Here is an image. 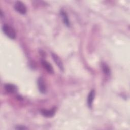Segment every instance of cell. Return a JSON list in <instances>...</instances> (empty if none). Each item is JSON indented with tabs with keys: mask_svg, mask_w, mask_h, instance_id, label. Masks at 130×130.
<instances>
[{
	"mask_svg": "<svg viewBox=\"0 0 130 130\" xmlns=\"http://www.w3.org/2000/svg\"><path fill=\"white\" fill-rule=\"evenodd\" d=\"M95 97V91L94 90H91L88 93L87 98V104L88 107L89 108H91L92 106L93 101Z\"/></svg>",
	"mask_w": 130,
	"mask_h": 130,
	"instance_id": "5",
	"label": "cell"
},
{
	"mask_svg": "<svg viewBox=\"0 0 130 130\" xmlns=\"http://www.w3.org/2000/svg\"><path fill=\"white\" fill-rule=\"evenodd\" d=\"M16 129H27L26 127H24L23 126H22V125H19V126H18L17 127H16Z\"/></svg>",
	"mask_w": 130,
	"mask_h": 130,
	"instance_id": "11",
	"label": "cell"
},
{
	"mask_svg": "<svg viewBox=\"0 0 130 130\" xmlns=\"http://www.w3.org/2000/svg\"><path fill=\"white\" fill-rule=\"evenodd\" d=\"M2 30L4 33L11 39L13 40L16 38V31L11 26L7 24H4L2 26Z\"/></svg>",
	"mask_w": 130,
	"mask_h": 130,
	"instance_id": "1",
	"label": "cell"
},
{
	"mask_svg": "<svg viewBox=\"0 0 130 130\" xmlns=\"http://www.w3.org/2000/svg\"><path fill=\"white\" fill-rule=\"evenodd\" d=\"M102 68L103 72L106 75H109L110 74V69L109 66L105 63H102Z\"/></svg>",
	"mask_w": 130,
	"mask_h": 130,
	"instance_id": "10",
	"label": "cell"
},
{
	"mask_svg": "<svg viewBox=\"0 0 130 130\" xmlns=\"http://www.w3.org/2000/svg\"><path fill=\"white\" fill-rule=\"evenodd\" d=\"M51 56L52 58L54 60V62L57 66V67L59 68V69L62 71H63L64 70V67H63V64L62 63V61H61V59L59 58V57L56 55V54L54 53H51Z\"/></svg>",
	"mask_w": 130,
	"mask_h": 130,
	"instance_id": "3",
	"label": "cell"
},
{
	"mask_svg": "<svg viewBox=\"0 0 130 130\" xmlns=\"http://www.w3.org/2000/svg\"><path fill=\"white\" fill-rule=\"evenodd\" d=\"M5 89L7 92L11 93H13L17 90L16 86L15 85L11 83L6 84L5 85Z\"/></svg>",
	"mask_w": 130,
	"mask_h": 130,
	"instance_id": "8",
	"label": "cell"
},
{
	"mask_svg": "<svg viewBox=\"0 0 130 130\" xmlns=\"http://www.w3.org/2000/svg\"><path fill=\"white\" fill-rule=\"evenodd\" d=\"M37 83L38 89L40 92L42 93H45L46 92L47 87L43 78L42 77H40L38 79Z\"/></svg>",
	"mask_w": 130,
	"mask_h": 130,
	"instance_id": "4",
	"label": "cell"
},
{
	"mask_svg": "<svg viewBox=\"0 0 130 130\" xmlns=\"http://www.w3.org/2000/svg\"><path fill=\"white\" fill-rule=\"evenodd\" d=\"M56 111V108H52L50 110H46V109H42L41 110V114L47 117H50L53 116Z\"/></svg>",
	"mask_w": 130,
	"mask_h": 130,
	"instance_id": "6",
	"label": "cell"
},
{
	"mask_svg": "<svg viewBox=\"0 0 130 130\" xmlns=\"http://www.w3.org/2000/svg\"><path fill=\"white\" fill-rule=\"evenodd\" d=\"M41 63L42 66L45 70L50 74H53V69L52 67V66L48 62L45 60H41Z\"/></svg>",
	"mask_w": 130,
	"mask_h": 130,
	"instance_id": "7",
	"label": "cell"
},
{
	"mask_svg": "<svg viewBox=\"0 0 130 130\" xmlns=\"http://www.w3.org/2000/svg\"><path fill=\"white\" fill-rule=\"evenodd\" d=\"M14 9L19 13L24 15L26 14L27 9L25 5L21 1H17L14 5Z\"/></svg>",
	"mask_w": 130,
	"mask_h": 130,
	"instance_id": "2",
	"label": "cell"
},
{
	"mask_svg": "<svg viewBox=\"0 0 130 130\" xmlns=\"http://www.w3.org/2000/svg\"><path fill=\"white\" fill-rule=\"evenodd\" d=\"M60 15L61 16L62 18V20H63V22L64 23V24L68 27H70V20L69 19L68 16L67 14L66 13V11H64V10H62L60 11Z\"/></svg>",
	"mask_w": 130,
	"mask_h": 130,
	"instance_id": "9",
	"label": "cell"
}]
</instances>
